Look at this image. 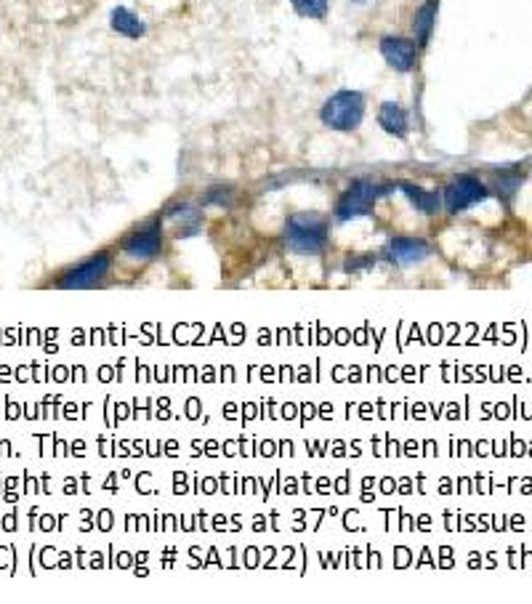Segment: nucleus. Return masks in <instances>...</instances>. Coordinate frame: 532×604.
Masks as SVG:
<instances>
[{
  "label": "nucleus",
  "mask_w": 532,
  "mask_h": 604,
  "mask_svg": "<svg viewBox=\"0 0 532 604\" xmlns=\"http://www.w3.org/2000/svg\"><path fill=\"white\" fill-rule=\"evenodd\" d=\"M285 246L298 256H315L327 246V224L317 214H293L285 224Z\"/></svg>",
  "instance_id": "1"
},
{
  "label": "nucleus",
  "mask_w": 532,
  "mask_h": 604,
  "mask_svg": "<svg viewBox=\"0 0 532 604\" xmlns=\"http://www.w3.org/2000/svg\"><path fill=\"white\" fill-rule=\"evenodd\" d=\"M319 117L333 131H355L365 117V96L359 91H338L319 109Z\"/></svg>",
  "instance_id": "2"
},
{
  "label": "nucleus",
  "mask_w": 532,
  "mask_h": 604,
  "mask_svg": "<svg viewBox=\"0 0 532 604\" xmlns=\"http://www.w3.org/2000/svg\"><path fill=\"white\" fill-rule=\"evenodd\" d=\"M391 186L386 184H373V181H355L336 203V218L338 221H355L359 216H367L373 211L376 200L384 197Z\"/></svg>",
  "instance_id": "3"
},
{
  "label": "nucleus",
  "mask_w": 532,
  "mask_h": 604,
  "mask_svg": "<svg viewBox=\"0 0 532 604\" xmlns=\"http://www.w3.org/2000/svg\"><path fill=\"white\" fill-rule=\"evenodd\" d=\"M106 272H109V256H106V253H96V256L75 264L67 272H62V277L56 280V287H62V290L94 287V285L105 280Z\"/></svg>",
  "instance_id": "4"
},
{
  "label": "nucleus",
  "mask_w": 532,
  "mask_h": 604,
  "mask_svg": "<svg viewBox=\"0 0 532 604\" xmlns=\"http://www.w3.org/2000/svg\"><path fill=\"white\" fill-rule=\"evenodd\" d=\"M487 195L490 192H487V186L479 178L463 174V176H456L447 184V189H445V208L450 214H461L466 208H471L474 203L487 200Z\"/></svg>",
  "instance_id": "5"
},
{
  "label": "nucleus",
  "mask_w": 532,
  "mask_h": 604,
  "mask_svg": "<svg viewBox=\"0 0 532 604\" xmlns=\"http://www.w3.org/2000/svg\"><path fill=\"white\" fill-rule=\"evenodd\" d=\"M163 250V232H160V224H149L139 232H134L125 243H123V253L128 258H136V261H146L152 256H157Z\"/></svg>",
  "instance_id": "6"
},
{
  "label": "nucleus",
  "mask_w": 532,
  "mask_h": 604,
  "mask_svg": "<svg viewBox=\"0 0 532 604\" xmlns=\"http://www.w3.org/2000/svg\"><path fill=\"white\" fill-rule=\"evenodd\" d=\"M381 54H384L386 65L396 72H410L416 67V59H418V48L407 37H384L381 40Z\"/></svg>",
  "instance_id": "7"
},
{
  "label": "nucleus",
  "mask_w": 532,
  "mask_h": 604,
  "mask_svg": "<svg viewBox=\"0 0 532 604\" xmlns=\"http://www.w3.org/2000/svg\"><path fill=\"white\" fill-rule=\"evenodd\" d=\"M428 256V246H426L421 237H394L386 248V258L399 264V267H410V264H418Z\"/></svg>",
  "instance_id": "8"
},
{
  "label": "nucleus",
  "mask_w": 532,
  "mask_h": 604,
  "mask_svg": "<svg viewBox=\"0 0 532 604\" xmlns=\"http://www.w3.org/2000/svg\"><path fill=\"white\" fill-rule=\"evenodd\" d=\"M378 123H381V128L391 134V136H405L407 134V126H410V120H407V112L399 107L396 102H384L381 109H378Z\"/></svg>",
  "instance_id": "9"
},
{
  "label": "nucleus",
  "mask_w": 532,
  "mask_h": 604,
  "mask_svg": "<svg viewBox=\"0 0 532 604\" xmlns=\"http://www.w3.org/2000/svg\"><path fill=\"white\" fill-rule=\"evenodd\" d=\"M109 22H112V30H115V33L131 37V40H136V37L144 35V22H142V19H139V16H136L134 11L123 8V5H117V8L112 11Z\"/></svg>",
  "instance_id": "10"
},
{
  "label": "nucleus",
  "mask_w": 532,
  "mask_h": 604,
  "mask_svg": "<svg viewBox=\"0 0 532 604\" xmlns=\"http://www.w3.org/2000/svg\"><path fill=\"white\" fill-rule=\"evenodd\" d=\"M399 189H402V192L407 195V200H410L418 211H424V214H437L439 206H442V200H439L437 192H426V189L416 186V184H410V181H402Z\"/></svg>",
  "instance_id": "11"
},
{
  "label": "nucleus",
  "mask_w": 532,
  "mask_h": 604,
  "mask_svg": "<svg viewBox=\"0 0 532 604\" xmlns=\"http://www.w3.org/2000/svg\"><path fill=\"white\" fill-rule=\"evenodd\" d=\"M437 5H439V0H426L424 5L418 8V14H416L413 30H416V37H418V45H426L428 37H431L434 22H437Z\"/></svg>",
  "instance_id": "12"
},
{
  "label": "nucleus",
  "mask_w": 532,
  "mask_h": 604,
  "mask_svg": "<svg viewBox=\"0 0 532 604\" xmlns=\"http://www.w3.org/2000/svg\"><path fill=\"white\" fill-rule=\"evenodd\" d=\"M298 16L306 19H325L327 16V0H290Z\"/></svg>",
  "instance_id": "13"
},
{
  "label": "nucleus",
  "mask_w": 532,
  "mask_h": 604,
  "mask_svg": "<svg viewBox=\"0 0 532 604\" xmlns=\"http://www.w3.org/2000/svg\"><path fill=\"white\" fill-rule=\"evenodd\" d=\"M229 200H232V195L226 192V189H213L206 195V203H218V206H229Z\"/></svg>",
  "instance_id": "14"
},
{
  "label": "nucleus",
  "mask_w": 532,
  "mask_h": 604,
  "mask_svg": "<svg viewBox=\"0 0 532 604\" xmlns=\"http://www.w3.org/2000/svg\"><path fill=\"white\" fill-rule=\"evenodd\" d=\"M370 264H373L370 256H359V258H349V261H346V269L356 272V269H365V267H370Z\"/></svg>",
  "instance_id": "15"
},
{
  "label": "nucleus",
  "mask_w": 532,
  "mask_h": 604,
  "mask_svg": "<svg viewBox=\"0 0 532 604\" xmlns=\"http://www.w3.org/2000/svg\"><path fill=\"white\" fill-rule=\"evenodd\" d=\"M355 3H362V0H355Z\"/></svg>",
  "instance_id": "16"
}]
</instances>
